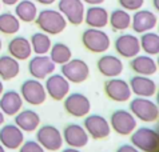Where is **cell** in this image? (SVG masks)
Instances as JSON below:
<instances>
[{"label":"cell","instance_id":"22","mask_svg":"<svg viewBox=\"0 0 159 152\" xmlns=\"http://www.w3.org/2000/svg\"><path fill=\"white\" fill-rule=\"evenodd\" d=\"M131 69L140 76H152L158 72L157 61L148 55H136L130 63Z\"/></svg>","mask_w":159,"mask_h":152},{"label":"cell","instance_id":"45","mask_svg":"<svg viewBox=\"0 0 159 152\" xmlns=\"http://www.w3.org/2000/svg\"><path fill=\"white\" fill-rule=\"evenodd\" d=\"M0 8H2V3H0Z\"/></svg>","mask_w":159,"mask_h":152},{"label":"cell","instance_id":"37","mask_svg":"<svg viewBox=\"0 0 159 152\" xmlns=\"http://www.w3.org/2000/svg\"><path fill=\"white\" fill-rule=\"evenodd\" d=\"M19 0H0V3L6 4V6H15Z\"/></svg>","mask_w":159,"mask_h":152},{"label":"cell","instance_id":"28","mask_svg":"<svg viewBox=\"0 0 159 152\" xmlns=\"http://www.w3.org/2000/svg\"><path fill=\"white\" fill-rule=\"evenodd\" d=\"M108 23L114 31H125L131 27V15L123 8L114 10L111 15H108Z\"/></svg>","mask_w":159,"mask_h":152},{"label":"cell","instance_id":"10","mask_svg":"<svg viewBox=\"0 0 159 152\" xmlns=\"http://www.w3.org/2000/svg\"><path fill=\"white\" fill-rule=\"evenodd\" d=\"M83 128L86 129L87 135L91 136L95 140L106 139L111 133V127L106 118L100 115H87L84 122H83Z\"/></svg>","mask_w":159,"mask_h":152},{"label":"cell","instance_id":"7","mask_svg":"<svg viewBox=\"0 0 159 152\" xmlns=\"http://www.w3.org/2000/svg\"><path fill=\"white\" fill-rule=\"evenodd\" d=\"M61 75L68 80L70 83H83L90 76V68L88 64L82 59H71L64 63L60 68Z\"/></svg>","mask_w":159,"mask_h":152},{"label":"cell","instance_id":"3","mask_svg":"<svg viewBox=\"0 0 159 152\" xmlns=\"http://www.w3.org/2000/svg\"><path fill=\"white\" fill-rule=\"evenodd\" d=\"M130 112L135 119L144 123H154L159 118L158 104L150 100L148 97H138L130 101Z\"/></svg>","mask_w":159,"mask_h":152},{"label":"cell","instance_id":"11","mask_svg":"<svg viewBox=\"0 0 159 152\" xmlns=\"http://www.w3.org/2000/svg\"><path fill=\"white\" fill-rule=\"evenodd\" d=\"M59 12L72 25H80L84 20V4L82 0H59Z\"/></svg>","mask_w":159,"mask_h":152},{"label":"cell","instance_id":"36","mask_svg":"<svg viewBox=\"0 0 159 152\" xmlns=\"http://www.w3.org/2000/svg\"><path fill=\"white\" fill-rule=\"evenodd\" d=\"M82 2L90 4V6H100V4L103 2H106V0H82Z\"/></svg>","mask_w":159,"mask_h":152},{"label":"cell","instance_id":"14","mask_svg":"<svg viewBox=\"0 0 159 152\" xmlns=\"http://www.w3.org/2000/svg\"><path fill=\"white\" fill-rule=\"evenodd\" d=\"M54 61L50 59V56L47 55H36L35 57L30 60L28 63V72L36 80H42L48 78L51 74H54L55 71Z\"/></svg>","mask_w":159,"mask_h":152},{"label":"cell","instance_id":"1","mask_svg":"<svg viewBox=\"0 0 159 152\" xmlns=\"http://www.w3.org/2000/svg\"><path fill=\"white\" fill-rule=\"evenodd\" d=\"M34 21L42 32L47 35H58L63 32L67 27V20L56 10H43L38 12L36 19Z\"/></svg>","mask_w":159,"mask_h":152},{"label":"cell","instance_id":"39","mask_svg":"<svg viewBox=\"0 0 159 152\" xmlns=\"http://www.w3.org/2000/svg\"><path fill=\"white\" fill-rule=\"evenodd\" d=\"M61 152H82L79 148H71V147H68V148H66V150H63Z\"/></svg>","mask_w":159,"mask_h":152},{"label":"cell","instance_id":"12","mask_svg":"<svg viewBox=\"0 0 159 152\" xmlns=\"http://www.w3.org/2000/svg\"><path fill=\"white\" fill-rule=\"evenodd\" d=\"M46 93L52 100H63L70 92V82L61 74H51L46 78Z\"/></svg>","mask_w":159,"mask_h":152},{"label":"cell","instance_id":"19","mask_svg":"<svg viewBox=\"0 0 159 152\" xmlns=\"http://www.w3.org/2000/svg\"><path fill=\"white\" fill-rule=\"evenodd\" d=\"M158 24V16L148 10H138L131 17L132 29L136 34H144L154 29Z\"/></svg>","mask_w":159,"mask_h":152},{"label":"cell","instance_id":"23","mask_svg":"<svg viewBox=\"0 0 159 152\" xmlns=\"http://www.w3.org/2000/svg\"><path fill=\"white\" fill-rule=\"evenodd\" d=\"M40 124V116L32 110H20L15 115V126L23 132H34Z\"/></svg>","mask_w":159,"mask_h":152},{"label":"cell","instance_id":"30","mask_svg":"<svg viewBox=\"0 0 159 152\" xmlns=\"http://www.w3.org/2000/svg\"><path fill=\"white\" fill-rule=\"evenodd\" d=\"M30 44L32 48V52H35L36 55H47V52H50V48L52 46L50 36L44 32L34 34L31 36Z\"/></svg>","mask_w":159,"mask_h":152},{"label":"cell","instance_id":"34","mask_svg":"<svg viewBox=\"0 0 159 152\" xmlns=\"http://www.w3.org/2000/svg\"><path fill=\"white\" fill-rule=\"evenodd\" d=\"M118 3L126 11H138L143 7L144 0H118Z\"/></svg>","mask_w":159,"mask_h":152},{"label":"cell","instance_id":"27","mask_svg":"<svg viewBox=\"0 0 159 152\" xmlns=\"http://www.w3.org/2000/svg\"><path fill=\"white\" fill-rule=\"evenodd\" d=\"M38 8L36 4L31 0H19L15 7V16L24 23H31L36 19Z\"/></svg>","mask_w":159,"mask_h":152},{"label":"cell","instance_id":"16","mask_svg":"<svg viewBox=\"0 0 159 152\" xmlns=\"http://www.w3.org/2000/svg\"><path fill=\"white\" fill-rule=\"evenodd\" d=\"M61 136H63V143H67V145L71 147V148H79V150L82 147L87 145L88 137H90L87 135L86 129L83 128V126H79V124L75 123L66 126Z\"/></svg>","mask_w":159,"mask_h":152},{"label":"cell","instance_id":"35","mask_svg":"<svg viewBox=\"0 0 159 152\" xmlns=\"http://www.w3.org/2000/svg\"><path fill=\"white\" fill-rule=\"evenodd\" d=\"M116 152H140V151L138 148H135L132 144H122L116 150Z\"/></svg>","mask_w":159,"mask_h":152},{"label":"cell","instance_id":"21","mask_svg":"<svg viewBox=\"0 0 159 152\" xmlns=\"http://www.w3.org/2000/svg\"><path fill=\"white\" fill-rule=\"evenodd\" d=\"M99 72L106 76V78H118L119 75L123 72V63L119 57L114 56V55H104L96 63Z\"/></svg>","mask_w":159,"mask_h":152},{"label":"cell","instance_id":"24","mask_svg":"<svg viewBox=\"0 0 159 152\" xmlns=\"http://www.w3.org/2000/svg\"><path fill=\"white\" fill-rule=\"evenodd\" d=\"M108 15L107 10L100 6H91L87 11H84V20L90 28H104L108 24Z\"/></svg>","mask_w":159,"mask_h":152},{"label":"cell","instance_id":"9","mask_svg":"<svg viewBox=\"0 0 159 152\" xmlns=\"http://www.w3.org/2000/svg\"><path fill=\"white\" fill-rule=\"evenodd\" d=\"M64 110L67 111L68 115L74 116V118H83L87 116L91 111V101L90 99L83 95L80 92H74L70 93L63 99Z\"/></svg>","mask_w":159,"mask_h":152},{"label":"cell","instance_id":"26","mask_svg":"<svg viewBox=\"0 0 159 152\" xmlns=\"http://www.w3.org/2000/svg\"><path fill=\"white\" fill-rule=\"evenodd\" d=\"M20 72L19 60L14 59L10 55L0 56V79L7 82V80L15 79Z\"/></svg>","mask_w":159,"mask_h":152},{"label":"cell","instance_id":"4","mask_svg":"<svg viewBox=\"0 0 159 152\" xmlns=\"http://www.w3.org/2000/svg\"><path fill=\"white\" fill-rule=\"evenodd\" d=\"M82 43L92 53H102L110 48V36L99 28H88L82 34Z\"/></svg>","mask_w":159,"mask_h":152},{"label":"cell","instance_id":"42","mask_svg":"<svg viewBox=\"0 0 159 152\" xmlns=\"http://www.w3.org/2000/svg\"><path fill=\"white\" fill-rule=\"evenodd\" d=\"M4 92V86H3V82L2 79H0V96H2V93Z\"/></svg>","mask_w":159,"mask_h":152},{"label":"cell","instance_id":"8","mask_svg":"<svg viewBox=\"0 0 159 152\" xmlns=\"http://www.w3.org/2000/svg\"><path fill=\"white\" fill-rule=\"evenodd\" d=\"M108 123H110V127L114 131L123 136L131 135L134 132V129H136V119L130 111H126V110L114 111Z\"/></svg>","mask_w":159,"mask_h":152},{"label":"cell","instance_id":"41","mask_svg":"<svg viewBox=\"0 0 159 152\" xmlns=\"http://www.w3.org/2000/svg\"><path fill=\"white\" fill-rule=\"evenodd\" d=\"M3 123H4V114L0 111V126H3Z\"/></svg>","mask_w":159,"mask_h":152},{"label":"cell","instance_id":"25","mask_svg":"<svg viewBox=\"0 0 159 152\" xmlns=\"http://www.w3.org/2000/svg\"><path fill=\"white\" fill-rule=\"evenodd\" d=\"M8 52L16 60H25L28 59L32 53L30 40L24 36H16L8 43Z\"/></svg>","mask_w":159,"mask_h":152},{"label":"cell","instance_id":"2","mask_svg":"<svg viewBox=\"0 0 159 152\" xmlns=\"http://www.w3.org/2000/svg\"><path fill=\"white\" fill-rule=\"evenodd\" d=\"M131 144L140 152H158L159 135L158 131L150 127H140L131 133Z\"/></svg>","mask_w":159,"mask_h":152},{"label":"cell","instance_id":"33","mask_svg":"<svg viewBox=\"0 0 159 152\" xmlns=\"http://www.w3.org/2000/svg\"><path fill=\"white\" fill-rule=\"evenodd\" d=\"M19 152H46V150L36 140H28L23 141V144L19 147Z\"/></svg>","mask_w":159,"mask_h":152},{"label":"cell","instance_id":"13","mask_svg":"<svg viewBox=\"0 0 159 152\" xmlns=\"http://www.w3.org/2000/svg\"><path fill=\"white\" fill-rule=\"evenodd\" d=\"M104 92L108 99L118 103H125L131 99V89L126 80L111 78L104 83Z\"/></svg>","mask_w":159,"mask_h":152},{"label":"cell","instance_id":"44","mask_svg":"<svg viewBox=\"0 0 159 152\" xmlns=\"http://www.w3.org/2000/svg\"><path fill=\"white\" fill-rule=\"evenodd\" d=\"M0 51H2V39H0Z\"/></svg>","mask_w":159,"mask_h":152},{"label":"cell","instance_id":"6","mask_svg":"<svg viewBox=\"0 0 159 152\" xmlns=\"http://www.w3.org/2000/svg\"><path fill=\"white\" fill-rule=\"evenodd\" d=\"M20 96L31 105H40L46 101L47 93L44 89V84L40 80L36 79H28L23 82L20 87Z\"/></svg>","mask_w":159,"mask_h":152},{"label":"cell","instance_id":"29","mask_svg":"<svg viewBox=\"0 0 159 152\" xmlns=\"http://www.w3.org/2000/svg\"><path fill=\"white\" fill-rule=\"evenodd\" d=\"M50 59L54 61V64L63 65L64 63L72 59L71 48L64 43H55L50 48Z\"/></svg>","mask_w":159,"mask_h":152},{"label":"cell","instance_id":"38","mask_svg":"<svg viewBox=\"0 0 159 152\" xmlns=\"http://www.w3.org/2000/svg\"><path fill=\"white\" fill-rule=\"evenodd\" d=\"M38 3H40V4H44V6H51V4H54L56 0H36Z\"/></svg>","mask_w":159,"mask_h":152},{"label":"cell","instance_id":"32","mask_svg":"<svg viewBox=\"0 0 159 152\" xmlns=\"http://www.w3.org/2000/svg\"><path fill=\"white\" fill-rule=\"evenodd\" d=\"M20 29V20L11 12L0 13V32L4 35H14Z\"/></svg>","mask_w":159,"mask_h":152},{"label":"cell","instance_id":"20","mask_svg":"<svg viewBox=\"0 0 159 152\" xmlns=\"http://www.w3.org/2000/svg\"><path fill=\"white\" fill-rule=\"evenodd\" d=\"M23 99L20 93L11 89L6 91L0 96V111L7 116H15L19 111L23 108Z\"/></svg>","mask_w":159,"mask_h":152},{"label":"cell","instance_id":"18","mask_svg":"<svg viewBox=\"0 0 159 152\" xmlns=\"http://www.w3.org/2000/svg\"><path fill=\"white\" fill-rule=\"evenodd\" d=\"M129 86L131 89V93H134L138 97H148L150 99L158 91L157 83L152 79H150V76H140V75L132 76Z\"/></svg>","mask_w":159,"mask_h":152},{"label":"cell","instance_id":"43","mask_svg":"<svg viewBox=\"0 0 159 152\" xmlns=\"http://www.w3.org/2000/svg\"><path fill=\"white\" fill-rule=\"evenodd\" d=\"M0 152H6V148H4L2 144H0Z\"/></svg>","mask_w":159,"mask_h":152},{"label":"cell","instance_id":"17","mask_svg":"<svg viewBox=\"0 0 159 152\" xmlns=\"http://www.w3.org/2000/svg\"><path fill=\"white\" fill-rule=\"evenodd\" d=\"M24 141V132L15 124H4L0 128V144L6 150H17Z\"/></svg>","mask_w":159,"mask_h":152},{"label":"cell","instance_id":"31","mask_svg":"<svg viewBox=\"0 0 159 152\" xmlns=\"http://www.w3.org/2000/svg\"><path fill=\"white\" fill-rule=\"evenodd\" d=\"M140 50L148 56H157L159 53V35L157 32H144L139 39Z\"/></svg>","mask_w":159,"mask_h":152},{"label":"cell","instance_id":"40","mask_svg":"<svg viewBox=\"0 0 159 152\" xmlns=\"http://www.w3.org/2000/svg\"><path fill=\"white\" fill-rule=\"evenodd\" d=\"M152 4L155 7V10H159V0H152Z\"/></svg>","mask_w":159,"mask_h":152},{"label":"cell","instance_id":"15","mask_svg":"<svg viewBox=\"0 0 159 152\" xmlns=\"http://www.w3.org/2000/svg\"><path fill=\"white\" fill-rule=\"evenodd\" d=\"M115 51L122 57L126 59H132L140 52L139 39L134 36L132 34H123L115 39Z\"/></svg>","mask_w":159,"mask_h":152},{"label":"cell","instance_id":"5","mask_svg":"<svg viewBox=\"0 0 159 152\" xmlns=\"http://www.w3.org/2000/svg\"><path fill=\"white\" fill-rule=\"evenodd\" d=\"M36 141L40 144L46 151L55 152L61 148L63 145V136L55 126L46 124L38 129L36 132Z\"/></svg>","mask_w":159,"mask_h":152}]
</instances>
